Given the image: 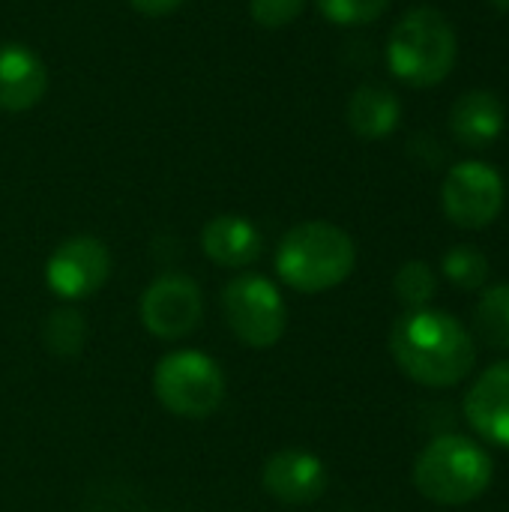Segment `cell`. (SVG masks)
Returning a JSON list of instances; mask_svg holds the SVG:
<instances>
[{"label": "cell", "mask_w": 509, "mask_h": 512, "mask_svg": "<svg viewBox=\"0 0 509 512\" xmlns=\"http://www.w3.org/2000/svg\"><path fill=\"white\" fill-rule=\"evenodd\" d=\"M396 366L423 387H453L477 363V348L465 324L438 309H411L390 330Z\"/></svg>", "instance_id": "obj_1"}, {"label": "cell", "mask_w": 509, "mask_h": 512, "mask_svg": "<svg viewBox=\"0 0 509 512\" xmlns=\"http://www.w3.org/2000/svg\"><path fill=\"white\" fill-rule=\"evenodd\" d=\"M279 279L300 294H321L342 285L357 267L351 234L333 222H300L276 246Z\"/></svg>", "instance_id": "obj_2"}, {"label": "cell", "mask_w": 509, "mask_h": 512, "mask_svg": "<svg viewBox=\"0 0 509 512\" xmlns=\"http://www.w3.org/2000/svg\"><path fill=\"white\" fill-rule=\"evenodd\" d=\"M459 57V36L450 18L435 6L408 9L387 39V63L393 75L411 87L441 84Z\"/></svg>", "instance_id": "obj_3"}, {"label": "cell", "mask_w": 509, "mask_h": 512, "mask_svg": "<svg viewBox=\"0 0 509 512\" xmlns=\"http://www.w3.org/2000/svg\"><path fill=\"white\" fill-rule=\"evenodd\" d=\"M492 456L462 435H441L423 447L414 462V486L423 498L441 507L477 501L492 483Z\"/></svg>", "instance_id": "obj_4"}, {"label": "cell", "mask_w": 509, "mask_h": 512, "mask_svg": "<svg viewBox=\"0 0 509 512\" xmlns=\"http://www.w3.org/2000/svg\"><path fill=\"white\" fill-rule=\"evenodd\" d=\"M153 393L168 414L180 420H207L225 399V372L204 351H168L153 369Z\"/></svg>", "instance_id": "obj_5"}, {"label": "cell", "mask_w": 509, "mask_h": 512, "mask_svg": "<svg viewBox=\"0 0 509 512\" xmlns=\"http://www.w3.org/2000/svg\"><path fill=\"white\" fill-rule=\"evenodd\" d=\"M222 315L231 333L255 351L279 345L288 330V306L282 291L258 273H240L222 288Z\"/></svg>", "instance_id": "obj_6"}, {"label": "cell", "mask_w": 509, "mask_h": 512, "mask_svg": "<svg viewBox=\"0 0 509 512\" xmlns=\"http://www.w3.org/2000/svg\"><path fill=\"white\" fill-rule=\"evenodd\" d=\"M504 177L480 159L459 162L447 171L441 186V207L459 228H486L504 210Z\"/></svg>", "instance_id": "obj_7"}, {"label": "cell", "mask_w": 509, "mask_h": 512, "mask_svg": "<svg viewBox=\"0 0 509 512\" xmlns=\"http://www.w3.org/2000/svg\"><path fill=\"white\" fill-rule=\"evenodd\" d=\"M138 315L150 336L177 342L201 327L204 294L195 279L183 273H162L144 288Z\"/></svg>", "instance_id": "obj_8"}, {"label": "cell", "mask_w": 509, "mask_h": 512, "mask_svg": "<svg viewBox=\"0 0 509 512\" xmlns=\"http://www.w3.org/2000/svg\"><path fill=\"white\" fill-rule=\"evenodd\" d=\"M111 276V252L99 237L78 234L63 240L45 261V285L54 297L78 303L93 297Z\"/></svg>", "instance_id": "obj_9"}, {"label": "cell", "mask_w": 509, "mask_h": 512, "mask_svg": "<svg viewBox=\"0 0 509 512\" xmlns=\"http://www.w3.org/2000/svg\"><path fill=\"white\" fill-rule=\"evenodd\" d=\"M330 474L321 456L303 447H285L273 453L261 468V486L282 504H312L327 492Z\"/></svg>", "instance_id": "obj_10"}, {"label": "cell", "mask_w": 509, "mask_h": 512, "mask_svg": "<svg viewBox=\"0 0 509 512\" xmlns=\"http://www.w3.org/2000/svg\"><path fill=\"white\" fill-rule=\"evenodd\" d=\"M465 414L480 438L509 450V360L495 363L474 381Z\"/></svg>", "instance_id": "obj_11"}, {"label": "cell", "mask_w": 509, "mask_h": 512, "mask_svg": "<svg viewBox=\"0 0 509 512\" xmlns=\"http://www.w3.org/2000/svg\"><path fill=\"white\" fill-rule=\"evenodd\" d=\"M48 90V69L21 42H0V111L21 114L39 105Z\"/></svg>", "instance_id": "obj_12"}, {"label": "cell", "mask_w": 509, "mask_h": 512, "mask_svg": "<svg viewBox=\"0 0 509 512\" xmlns=\"http://www.w3.org/2000/svg\"><path fill=\"white\" fill-rule=\"evenodd\" d=\"M201 249L213 264L228 267V270H243L261 258L264 237L249 219L234 216V213H222L204 225Z\"/></svg>", "instance_id": "obj_13"}, {"label": "cell", "mask_w": 509, "mask_h": 512, "mask_svg": "<svg viewBox=\"0 0 509 512\" xmlns=\"http://www.w3.org/2000/svg\"><path fill=\"white\" fill-rule=\"evenodd\" d=\"M507 123L504 102L492 90H468L450 111V129L465 147H489L501 138Z\"/></svg>", "instance_id": "obj_14"}, {"label": "cell", "mask_w": 509, "mask_h": 512, "mask_svg": "<svg viewBox=\"0 0 509 512\" xmlns=\"http://www.w3.org/2000/svg\"><path fill=\"white\" fill-rule=\"evenodd\" d=\"M402 120L399 96L384 84H363L348 102V126L363 141H381L396 132Z\"/></svg>", "instance_id": "obj_15"}, {"label": "cell", "mask_w": 509, "mask_h": 512, "mask_svg": "<svg viewBox=\"0 0 509 512\" xmlns=\"http://www.w3.org/2000/svg\"><path fill=\"white\" fill-rule=\"evenodd\" d=\"M42 342L54 357L72 360L84 351L87 345V318L84 312L72 309V306H60L51 309L45 324H42Z\"/></svg>", "instance_id": "obj_16"}, {"label": "cell", "mask_w": 509, "mask_h": 512, "mask_svg": "<svg viewBox=\"0 0 509 512\" xmlns=\"http://www.w3.org/2000/svg\"><path fill=\"white\" fill-rule=\"evenodd\" d=\"M474 327L483 345L509 351V285H495L480 297Z\"/></svg>", "instance_id": "obj_17"}, {"label": "cell", "mask_w": 509, "mask_h": 512, "mask_svg": "<svg viewBox=\"0 0 509 512\" xmlns=\"http://www.w3.org/2000/svg\"><path fill=\"white\" fill-rule=\"evenodd\" d=\"M444 276L462 288V291H477L489 279V258L477 246H453L444 261H441Z\"/></svg>", "instance_id": "obj_18"}, {"label": "cell", "mask_w": 509, "mask_h": 512, "mask_svg": "<svg viewBox=\"0 0 509 512\" xmlns=\"http://www.w3.org/2000/svg\"><path fill=\"white\" fill-rule=\"evenodd\" d=\"M393 291L408 306V312L411 309H426L429 300L438 291V276H435V270L426 261H408V264H402L396 270Z\"/></svg>", "instance_id": "obj_19"}, {"label": "cell", "mask_w": 509, "mask_h": 512, "mask_svg": "<svg viewBox=\"0 0 509 512\" xmlns=\"http://www.w3.org/2000/svg\"><path fill=\"white\" fill-rule=\"evenodd\" d=\"M315 3L327 21L342 27L372 24L390 9V0H315Z\"/></svg>", "instance_id": "obj_20"}, {"label": "cell", "mask_w": 509, "mask_h": 512, "mask_svg": "<svg viewBox=\"0 0 509 512\" xmlns=\"http://www.w3.org/2000/svg\"><path fill=\"white\" fill-rule=\"evenodd\" d=\"M306 9V0H249V15L258 27L279 30L294 24Z\"/></svg>", "instance_id": "obj_21"}, {"label": "cell", "mask_w": 509, "mask_h": 512, "mask_svg": "<svg viewBox=\"0 0 509 512\" xmlns=\"http://www.w3.org/2000/svg\"><path fill=\"white\" fill-rule=\"evenodd\" d=\"M129 6L147 18H162V15H171L174 9H180L183 0H129Z\"/></svg>", "instance_id": "obj_22"}, {"label": "cell", "mask_w": 509, "mask_h": 512, "mask_svg": "<svg viewBox=\"0 0 509 512\" xmlns=\"http://www.w3.org/2000/svg\"><path fill=\"white\" fill-rule=\"evenodd\" d=\"M492 6H498V9H504V12H509V0H489Z\"/></svg>", "instance_id": "obj_23"}]
</instances>
